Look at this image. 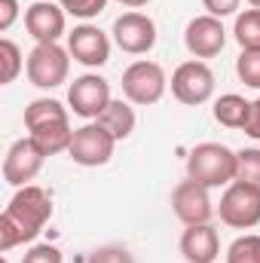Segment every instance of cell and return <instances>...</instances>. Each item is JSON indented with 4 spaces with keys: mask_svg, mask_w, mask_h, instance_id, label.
I'll return each instance as SVG.
<instances>
[{
    "mask_svg": "<svg viewBox=\"0 0 260 263\" xmlns=\"http://www.w3.org/2000/svg\"><path fill=\"white\" fill-rule=\"evenodd\" d=\"M49 220H52V196L37 184L18 187L0 214V251L6 254L15 245L34 242Z\"/></svg>",
    "mask_w": 260,
    "mask_h": 263,
    "instance_id": "cell-1",
    "label": "cell"
},
{
    "mask_svg": "<svg viewBox=\"0 0 260 263\" xmlns=\"http://www.w3.org/2000/svg\"><path fill=\"white\" fill-rule=\"evenodd\" d=\"M187 178L199 181L208 190L211 187H230L236 181V153L217 141L196 144L187 156Z\"/></svg>",
    "mask_w": 260,
    "mask_h": 263,
    "instance_id": "cell-2",
    "label": "cell"
},
{
    "mask_svg": "<svg viewBox=\"0 0 260 263\" xmlns=\"http://www.w3.org/2000/svg\"><path fill=\"white\" fill-rule=\"evenodd\" d=\"M165 70L159 62H150V59H141V62H132L123 70V95L132 104H156L162 95H165Z\"/></svg>",
    "mask_w": 260,
    "mask_h": 263,
    "instance_id": "cell-3",
    "label": "cell"
},
{
    "mask_svg": "<svg viewBox=\"0 0 260 263\" xmlns=\"http://www.w3.org/2000/svg\"><path fill=\"white\" fill-rule=\"evenodd\" d=\"M217 214L233 230H254L260 223V187L245 184V181H233L220 196Z\"/></svg>",
    "mask_w": 260,
    "mask_h": 263,
    "instance_id": "cell-4",
    "label": "cell"
},
{
    "mask_svg": "<svg viewBox=\"0 0 260 263\" xmlns=\"http://www.w3.org/2000/svg\"><path fill=\"white\" fill-rule=\"evenodd\" d=\"M114 147H117V138L104 129L98 120H89L86 126L73 129V141H70L67 156H70L77 165L98 168V165H107V162H110Z\"/></svg>",
    "mask_w": 260,
    "mask_h": 263,
    "instance_id": "cell-5",
    "label": "cell"
},
{
    "mask_svg": "<svg viewBox=\"0 0 260 263\" xmlns=\"http://www.w3.org/2000/svg\"><path fill=\"white\" fill-rule=\"evenodd\" d=\"M28 80L37 89H55L67 80L70 70V52L62 49L59 43H37L28 55Z\"/></svg>",
    "mask_w": 260,
    "mask_h": 263,
    "instance_id": "cell-6",
    "label": "cell"
},
{
    "mask_svg": "<svg viewBox=\"0 0 260 263\" xmlns=\"http://www.w3.org/2000/svg\"><path fill=\"white\" fill-rule=\"evenodd\" d=\"M172 95L181 104H187V107L205 104L214 95V73H211V67L205 62H199V59L178 65L175 73H172Z\"/></svg>",
    "mask_w": 260,
    "mask_h": 263,
    "instance_id": "cell-7",
    "label": "cell"
},
{
    "mask_svg": "<svg viewBox=\"0 0 260 263\" xmlns=\"http://www.w3.org/2000/svg\"><path fill=\"white\" fill-rule=\"evenodd\" d=\"M110 101H114L110 98V83L98 73H83L67 89V104L83 120H98Z\"/></svg>",
    "mask_w": 260,
    "mask_h": 263,
    "instance_id": "cell-8",
    "label": "cell"
},
{
    "mask_svg": "<svg viewBox=\"0 0 260 263\" xmlns=\"http://www.w3.org/2000/svg\"><path fill=\"white\" fill-rule=\"evenodd\" d=\"M114 43L129 55H147L156 46V22L144 12H123L114 22Z\"/></svg>",
    "mask_w": 260,
    "mask_h": 263,
    "instance_id": "cell-9",
    "label": "cell"
},
{
    "mask_svg": "<svg viewBox=\"0 0 260 263\" xmlns=\"http://www.w3.org/2000/svg\"><path fill=\"white\" fill-rule=\"evenodd\" d=\"M43 159H46V156L37 150V144H34L31 138H18V141L6 150V156H3V181H6L9 187H28V184L40 175Z\"/></svg>",
    "mask_w": 260,
    "mask_h": 263,
    "instance_id": "cell-10",
    "label": "cell"
},
{
    "mask_svg": "<svg viewBox=\"0 0 260 263\" xmlns=\"http://www.w3.org/2000/svg\"><path fill=\"white\" fill-rule=\"evenodd\" d=\"M184 46L193 59H214L224 46H227V31H224V22L214 18V15H196L190 18L187 31H184Z\"/></svg>",
    "mask_w": 260,
    "mask_h": 263,
    "instance_id": "cell-11",
    "label": "cell"
},
{
    "mask_svg": "<svg viewBox=\"0 0 260 263\" xmlns=\"http://www.w3.org/2000/svg\"><path fill=\"white\" fill-rule=\"evenodd\" d=\"M172 211L178 214V220H184L187 227L196 223H208L214 214V205L208 196V187H202L199 181L187 178L172 190Z\"/></svg>",
    "mask_w": 260,
    "mask_h": 263,
    "instance_id": "cell-12",
    "label": "cell"
},
{
    "mask_svg": "<svg viewBox=\"0 0 260 263\" xmlns=\"http://www.w3.org/2000/svg\"><path fill=\"white\" fill-rule=\"evenodd\" d=\"M67 52L86 67H101L110 59V37L95 25H80L67 34Z\"/></svg>",
    "mask_w": 260,
    "mask_h": 263,
    "instance_id": "cell-13",
    "label": "cell"
},
{
    "mask_svg": "<svg viewBox=\"0 0 260 263\" xmlns=\"http://www.w3.org/2000/svg\"><path fill=\"white\" fill-rule=\"evenodd\" d=\"M25 28L37 43H59L65 34V9L52 0H37L25 9Z\"/></svg>",
    "mask_w": 260,
    "mask_h": 263,
    "instance_id": "cell-14",
    "label": "cell"
},
{
    "mask_svg": "<svg viewBox=\"0 0 260 263\" xmlns=\"http://www.w3.org/2000/svg\"><path fill=\"white\" fill-rule=\"evenodd\" d=\"M181 254L187 263H214L220 254V236L211 223H196L187 227L181 236Z\"/></svg>",
    "mask_w": 260,
    "mask_h": 263,
    "instance_id": "cell-15",
    "label": "cell"
},
{
    "mask_svg": "<svg viewBox=\"0 0 260 263\" xmlns=\"http://www.w3.org/2000/svg\"><path fill=\"white\" fill-rule=\"evenodd\" d=\"M28 138L37 144V150H40L43 156L65 153V150H70V141H73L70 120H67V123H46V126H37V129L28 132Z\"/></svg>",
    "mask_w": 260,
    "mask_h": 263,
    "instance_id": "cell-16",
    "label": "cell"
},
{
    "mask_svg": "<svg viewBox=\"0 0 260 263\" xmlns=\"http://www.w3.org/2000/svg\"><path fill=\"white\" fill-rule=\"evenodd\" d=\"M98 123L110 132L117 141H126L132 132H135V126H138V117H135V107H132V101L114 98V101L104 107V114L98 117Z\"/></svg>",
    "mask_w": 260,
    "mask_h": 263,
    "instance_id": "cell-17",
    "label": "cell"
},
{
    "mask_svg": "<svg viewBox=\"0 0 260 263\" xmlns=\"http://www.w3.org/2000/svg\"><path fill=\"white\" fill-rule=\"evenodd\" d=\"M251 117V101H245L236 92H227L214 101V120L227 129H245Z\"/></svg>",
    "mask_w": 260,
    "mask_h": 263,
    "instance_id": "cell-18",
    "label": "cell"
},
{
    "mask_svg": "<svg viewBox=\"0 0 260 263\" xmlns=\"http://www.w3.org/2000/svg\"><path fill=\"white\" fill-rule=\"evenodd\" d=\"M46 123H67V107L55 98H37L25 107V129H37Z\"/></svg>",
    "mask_w": 260,
    "mask_h": 263,
    "instance_id": "cell-19",
    "label": "cell"
},
{
    "mask_svg": "<svg viewBox=\"0 0 260 263\" xmlns=\"http://www.w3.org/2000/svg\"><path fill=\"white\" fill-rule=\"evenodd\" d=\"M233 34L242 49H260V9H245L236 15Z\"/></svg>",
    "mask_w": 260,
    "mask_h": 263,
    "instance_id": "cell-20",
    "label": "cell"
},
{
    "mask_svg": "<svg viewBox=\"0 0 260 263\" xmlns=\"http://www.w3.org/2000/svg\"><path fill=\"white\" fill-rule=\"evenodd\" d=\"M22 67H25V62H22V49L12 43V40H0V83L3 86H9V83H15V77L22 73Z\"/></svg>",
    "mask_w": 260,
    "mask_h": 263,
    "instance_id": "cell-21",
    "label": "cell"
},
{
    "mask_svg": "<svg viewBox=\"0 0 260 263\" xmlns=\"http://www.w3.org/2000/svg\"><path fill=\"white\" fill-rule=\"evenodd\" d=\"M236 181L260 187V150L257 147H245V150L236 153Z\"/></svg>",
    "mask_w": 260,
    "mask_h": 263,
    "instance_id": "cell-22",
    "label": "cell"
},
{
    "mask_svg": "<svg viewBox=\"0 0 260 263\" xmlns=\"http://www.w3.org/2000/svg\"><path fill=\"white\" fill-rule=\"evenodd\" d=\"M227 263H260V236H239L227 248Z\"/></svg>",
    "mask_w": 260,
    "mask_h": 263,
    "instance_id": "cell-23",
    "label": "cell"
},
{
    "mask_svg": "<svg viewBox=\"0 0 260 263\" xmlns=\"http://www.w3.org/2000/svg\"><path fill=\"white\" fill-rule=\"evenodd\" d=\"M236 73L245 86L260 89V49H242L236 59Z\"/></svg>",
    "mask_w": 260,
    "mask_h": 263,
    "instance_id": "cell-24",
    "label": "cell"
},
{
    "mask_svg": "<svg viewBox=\"0 0 260 263\" xmlns=\"http://www.w3.org/2000/svg\"><path fill=\"white\" fill-rule=\"evenodd\" d=\"M59 3L67 15H77V18H95L107 6V0H59Z\"/></svg>",
    "mask_w": 260,
    "mask_h": 263,
    "instance_id": "cell-25",
    "label": "cell"
},
{
    "mask_svg": "<svg viewBox=\"0 0 260 263\" xmlns=\"http://www.w3.org/2000/svg\"><path fill=\"white\" fill-rule=\"evenodd\" d=\"M86 263H135V257L120 245H104V248H95L86 257Z\"/></svg>",
    "mask_w": 260,
    "mask_h": 263,
    "instance_id": "cell-26",
    "label": "cell"
},
{
    "mask_svg": "<svg viewBox=\"0 0 260 263\" xmlns=\"http://www.w3.org/2000/svg\"><path fill=\"white\" fill-rule=\"evenodd\" d=\"M22 263H62V251L55 245H34L25 251Z\"/></svg>",
    "mask_w": 260,
    "mask_h": 263,
    "instance_id": "cell-27",
    "label": "cell"
},
{
    "mask_svg": "<svg viewBox=\"0 0 260 263\" xmlns=\"http://www.w3.org/2000/svg\"><path fill=\"white\" fill-rule=\"evenodd\" d=\"M239 3L242 0H202V6L208 9V15H214V18H224V15L239 12Z\"/></svg>",
    "mask_w": 260,
    "mask_h": 263,
    "instance_id": "cell-28",
    "label": "cell"
},
{
    "mask_svg": "<svg viewBox=\"0 0 260 263\" xmlns=\"http://www.w3.org/2000/svg\"><path fill=\"white\" fill-rule=\"evenodd\" d=\"M18 18V0H0V31H9Z\"/></svg>",
    "mask_w": 260,
    "mask_h": 263,
    "instance_id": "cell-29",
    "label": "cell"
},
{
    "mask_svg": "<svg viewBox=\"0 0 260 263\" xmlns=\"http://www.w3.org/2000/svg\"><path fill=\"white\" fill-rule=\"evenodd\" d=\"M245 135L260 141V98L251 101V117H248V126H245Z\"/></svg>",
    "mask_w": 260,
    "mask_h": 263,
    "instance_id": "cell-30",
    "label": "cell"
},
{
    "mask_svg": "<svg viewBox=\"0 0 260 263\" xmlns=\"http://www.w3.org/2000/svg\"><path fill=\"white\" fill-rule=\"evenodd\" d=\"M120 6H129V9H138V6H147L150 0H117Z\"/></svg>",
    "mask_w": 260,
    "mask_h": 263,
    "instance_id": "cell-31",
    "label": "cell"
},
{
    "mask_svg": "<svg viewBox=\"0 0 260 263\" xmlns=\"http://www.w3.org/2000/svg\"><path fill=\"white\" fill-rule=\"evenodd\" d=\"M248 6H251V9H260V0H248Z\"/></svg>",
    "mask_w": 260,
    "mask_h": 263,
    "instance_id": "cell-32",
    "label": "cell"
},
{
    "mask_svg": "<svg viewBox=\"0 0 260 263\" xmlns=\"http://www.w3.org/2000/svg\"><path fill=\"white\" fill-rule=\"evenodd\" d=\"M0 263H9V260H6V257H3V260H0Z\"/></svg>",
    "mask_w": 260,
    "mask_h": 263,
    "instance_id": "cell-33",
    "label": "cell"
}]
</instances>
